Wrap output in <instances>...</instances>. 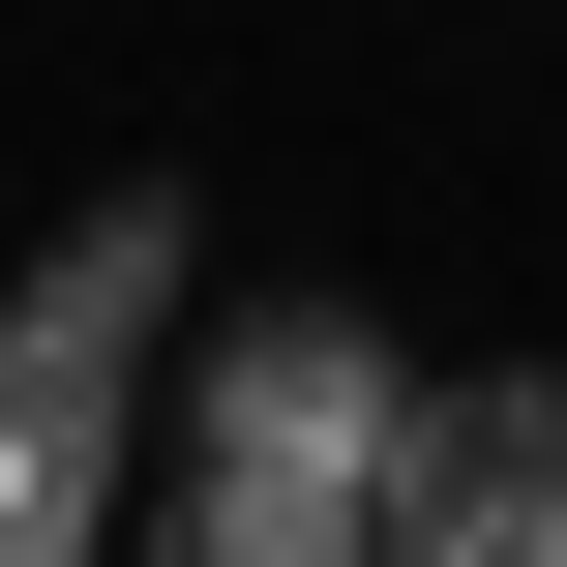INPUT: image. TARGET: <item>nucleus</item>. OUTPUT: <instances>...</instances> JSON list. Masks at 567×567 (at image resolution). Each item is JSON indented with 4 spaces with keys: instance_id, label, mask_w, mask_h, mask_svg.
I'll return each mask as SVG.
<instances>
[{
    "instance_id": "nucleus-3",
    "label": "nucleus",
    "mask_w": 567,
    "mask_h": 567,
    "mask_svg": "<svg viewBox=\"0 0 567 567\" xmlns=\"http://www.w3.org/2000/svg\"><path fill=\"white\" fill-rule=\"evenodd\" d=\"M389 567H567V359H419L389 389Z\"/></svg>"
},
{
    "instance_id": "nucleus-2",
    "label": "nucleus",
    "mask_w": 567,
    "mask_h": 567,
    "mask_svg": "<svg viewBox=\"0 0 567 567\" xmlns=\"http://www.w3.org/2000/svg\"><path fill=\"white\" fill-rule=\"evenodd\" d=\"M150 299H179V209H90L30 299H0V567L120 538V389H150Z\"/></svg>"
},
{
    "instance_id": "nucleus-1",
    "label": "nucleus",
    "mask_w": 567,
    "mask_h": 567,
    "mask_svg": "<svg viewBox=\"0 0 567 567\" xmlns=\"http://www.w3.org/2000/svg\"><path fill=\"white\" fill-rule=\"evenodd\" d=\"M389 329L359 299H269L239 359H209V419H179V538L209 567H389Z\"/></svg>"
}]
</instances>
